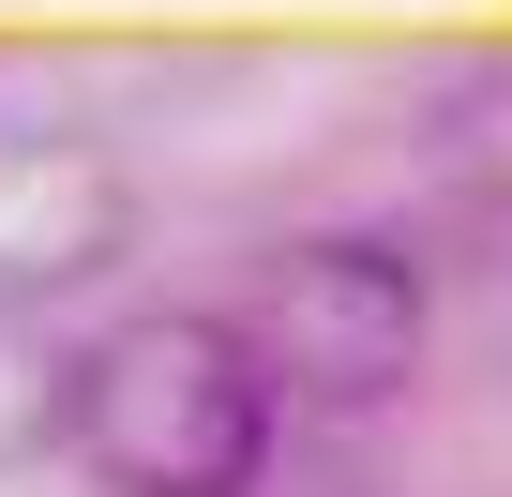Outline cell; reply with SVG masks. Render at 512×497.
Listing matches in <instances>:
<instances>
[{
    "label": "cell",
    "instance_id": "obj_1",
    "mask_svg": "<svg viewBox=\"0 0 512 497\" xmlns=\"http://www.w3.org/2000/svg\"><path fill=\"white\" fill-rule=\"evenodd\" d=\"M76 452L106 497H256L272 467V362L241 317L151 302L76 362Z\"/></svg>",
    "mask_w": 512,
    "mask_h": 497
},
{
    "label": "cell",
    "instance_id": "obj_2",
    "mask_svg": "<svg viewBox=\"0 0 512 497\" xmlns=\"http://www.w3.org/2000/svg\"><path fill=\"white\" fill-rule=\"evenodd\" d=\"M256 362H272V392L302 377L317 407H377L422 377V272L392 257V241H287L272 272H256Z\"/></svg>",
    "mask_w": 512,
    "mask_h": 497
},
{
    "label": "cell",
    "instance_id": "obj_3",
    "mask_svg": "<svg viewBox=\"0 0 512 497\" xmlns=\"http://www.w3.org/2000/svg\"><path fill=\"white\" fill-rule=\"evenodd\" d=\"M76 362H91V347H61L46 302L0 287V467H31V452L76 437Z\"/></svg>",
    "mask_w": 512,
    "mask_h": 497
}]
</instances>
